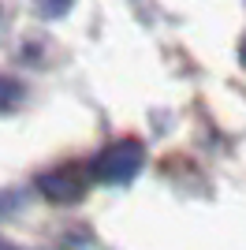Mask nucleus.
<instances>
[{
  "label": "nucleus",
  "mask_w": 246,
  "mask_h": 250,
  "mask_svg": "<svg viewBox=\"0 0 246 250\" xmlns=\"http://www.w3.org/2000/svg\"><path fill=\"white\" fill-rule=\"evenodd\" d=\"M239 60H243V67H246V38H243V45H239Z\"/></svg>",
  "instance_id": "nucleus-6"
},
{
  "label": "nucleus",
  "mask_w": 246,
  "mask_h": 250,
  "mask_svg": "<svg viewBox=\"0 0 246 250\" xmlns=\"http://www.w3.org/2000/svg\"><path fill=\"white\" fill-rule=\"evenodd\" d=\"M38 194L52 206H75L86 194V176L79 168H49L38 176Z\"/></svg>",
  "instance_id": "nucleus-2"
},
{
  "label": "nucleus",
  "mask_w": 246,
  "mask_h": 250,
  "mask_svg": "<svg viewBox=\"0 0 246 250\" xmlns=\"http://www.w3.org/2000/svg\"><path fill=\"white\" fill-rule=\"evenodd\" d=\"M142 165H145V146L138 138H120L93 157V176L108 187H123L142 172Z\"/></svg>",
  "instance_id": "nucleus-1"
},
{
  "label": "nucleus",
  "mask_w": 246,
  "mask_h": 250,
  "mask_svg": "<svg viewBox=\"0 0 246 250\" xmlns=\"http://www.w3.org/2000/svg\"><path fill=\"white\" fill-rule=\"evenodd\" d=\"M19 206H22L19 190H4V187H0V220L11 217V213H19Z\"/></svg>",
  "instance_id": "nucleus-5"
},
{
  "label": "nucleus",
  "mask_w": 246,
  "mask_h": 250,
  "mask_svg": "<svg viewBox=\"0 0 246 250\" xmlns=\"http://www.w3.org/2000/svg\"><path fill=\"white\" fill-rule=\"evenodd\" d=\"M0 250H15V247H8V243H0Z\"/></svg>",
  "instance_id": "nucleus-7"
},
{
  "label": "nucleus",
  "mask_w": 246,
  "mask_h": 250,
  "mask_svg": "<svg viewBox=\"0 0 246 250\" xmlns=\"http://www.w3.org/2000/svg\"><path fill=\"white\" fill-rule=\"evenodd\" d=\"M22 83L19 79H8V75H0V112H8V108H15V104L22 101Z\"/></svg>",
  "instance_id": "nucleus-3"
},
{
  "label": "nucleus",
  "mask_w": 246,
  "mask_h": 250,
  "mask_svg": "<svg viewBox=\"0 0 246 250\" xmlns=\"http://www.w3.org/2000/svg\"><path fill=\"white\" fill-rule=\"evenodd\" d=\"M71 4L75 0H38V11L45 15V19H60V15H67Z\"/></svg>",
  "instance_id": "nucleus-4"
}]
</instances>
